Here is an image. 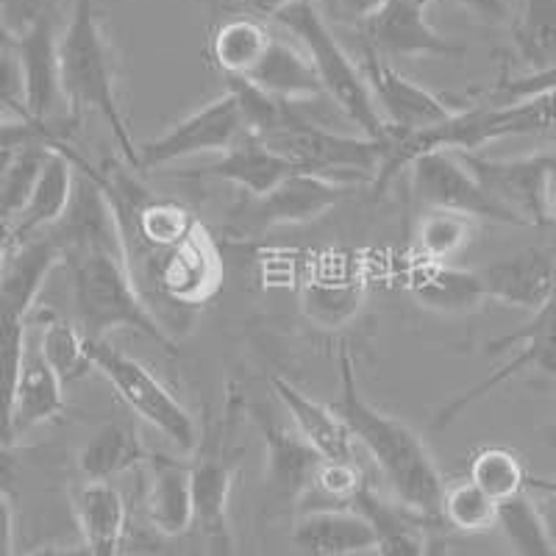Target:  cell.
Segmentation results:
<instances>
[{"label":"cell","mask_w":556,"mask_h":556,"mask_svg":"<svg viewBox=\"0 0 556 556\" xmlns=\"http://www.w3.org/2000/svg\"><path fill=\"white\" fill-rule=\"evenodd\" d=\"M337 370H340V395H337L334 409L340 412L356 443L376 462L379 473L390 484L392 498L412 513L440 523V501L445 493V481L434 456L426 448L424 437L399 417L376 409L362 395L354 356L348 348H340Z\"/></svg>","instance_id":"obj_1"},{"label":"cell","mask_w":556,"mask_h":556,"mask_svg":"<svg viewBox=\"0 0 556 556\" xmlns=\"http://www.w3.org/2000/svg\"><path fill=\"white\" fill-rule=\"evenodd\" d=\"M228 92H235L240 101L248 131L301 173H315L342 184H359L362 178H376L379 173L384 156L381 139L329 131L306 121L292 103L278 101L240 78H228Z\"/></svg>","instance_id":"obj_2"},{"label":"cell","mask_w":556,"mask_h":556,"mask_svg":"<svg viewBox=\"0 0 556 556\" xmlns=\"http://www.w3.org/2000/svg\"><path fill=\"white\" fill-rule=\"evenodd\" d=\"M59 73L64 103L73 112H96L112 131L128 167L137 170L139 151L131 139L117 96V62L101 28L96 0H76L73 17L59 34Z\"/></svg>","instance_id":"obj_3"},{"label":"cell","mask_w":556,"mask_h":556,"mask_svg":"<svg viewBox=\"0 0 556 556\" xmlns=\"http://www.w3.org/2000/svg\"><path fill=\"white\" fill-rule=\"evenodd\" d=\"M62 265L70 270L78 329L89 340H106L112 331L128 329L176 354V342L146 304V295L139 292L128 256L98 251L70 256Z\"/></svg>","instance_id":"obj_4"},{"label":"cell","mask_w":556,"mask_h":556,"mask_svg":"<svg viewBox=\"0 0 556 556\" xmlns=\"http://www.w3.org/2000/svg\"><path fill=\"white\" fill-rule=\"evenodd\" d=\"M240 412V392L231 390L223 415H208L203 420L198 445L190 456L192 531L201 540V551L206 556H231L228 504L242 454L235 443Z\"/></svg>","instance_id":"obj_5"},{"label":"cell","mask_w":556,"mask_h":556,"mask_svg":"<svg viewBox=\"0 0 556 556\" xmlns=\"http://www.w3.org/2000/svg\"><path fill=\"white\" fill-rule=\"evenodd\" d=\"M273 20L281 23L290 34H295L301 48L309 53L312 64H315L326 96L337 103V109L345 114L348 121L354 123L365 137L384 142L390 137V126L376 106L365 73H362V67H356L354 59L342 51L334 31L323 20L320 9H315L312 0H298Z\"/></svg>","instance_id":"obj_6"},{"label":"cell","mask_w":556,"mask_h":556,"mask_svg":"<svg viewBox=\"0 0 556 556\" xmlns=\"http://www.w3.org/2000/svg\"><path fill=\"white\" fill-rule=\"evenodd\" d=\"M87 351L98 374L112 384L117 399L139 420H146L159 434H165L176 448L190 451V454L195 451L198 434H201L195 417L142 362L117 351L109 340H89L87 337Z\"/></svg>","instance_id":"obj_7"},{"label":"cell","mask_w":556,"mask_h":556,"mask_svg":"<svg viewBox=\"0 0 556 556\" xmlns=\"http://www.w3.org/2000/svg\"><path fill=\"white\" fill-rule=\"evenodd\" d=\"M509 348H515L513 359L495 367L493 374L484 376L479 384L468 387V390L459 392L456 399H451L448 404L434 412L431 431H443L454 426L470 406L484 401L486 395H493L501 384L513 381L515 376L526 374V370H538V374L556 379V287L548 301L538 312H531V320L526 323L523 329L509 331V334L486 342V354H501V351H509Z\"/></svg>","instance_id":"obj_8"},{"label":"cell","mask_w":556,"mask_h":556,"mask_svg":"<svg viewBox=\"0 0 556 556\" xmlns=\"http://www.w3.org/2000/svg\"><path fill=\"white\" fill-rule=\"evenodd\" d=\"M354 184H342L334 178L315 176V173H292L267 195H242L231 208L228 228L237 237H262L278 226H301L323 217L326 212L351 195Z\"/></svg>","instance_id":"obj_9"},{"label":"cell","mask_w":556,"mask_h":556,"mask_svg":"<svg viewBox=\"0 0 556 556\" xmlns=\"http://www.w3.org/2000/svg\"><path fill=\"white\" fill-rule=\"evenodd\" d=\"M248 134L245 114L235 92H223L206 106L195 109L184 121L159 134L156 139H148L139 151L137 170H153V167L173 165L178 159L198 156V153H226Z\"/></svg>","instance_id":"obj_10"},{"label":"cell","mask_w":556,"mask_h":556,"mask_svg":"<svg viewBox=\"0 0 556 556\" xmlns=\"http://www.w3.org/2000/svg\"><path fill=\"white\" fill-rule=\"evenodd\" d=\"M253 426L260 429L265 443V490L267 501L281 509L298 513V506L309 493L312 479L320 468L323 456L306 443L301 431L287 429L265 404H248Z\"/></svg>","instance_id":"obj_11"},{"label":"cell","mask_w":556,"mask_h":556,"mask_svg":"<svg viewBox=\"0 0 556 556\" xmlns=\"http://www.w3.org/2000/svg\"><path fill=\"white\" fill-rule=\"evenodd\" d=\"M148 278L167 301L184 309H198L223 287L220 251L208 231L195 226L181 242L153 253V260L148 262Z\"/></svg>","instance_id":"obj_12"},{"label":"cell","mask_w":556,"mask_h":556,"mask_svg":"<svg viewBox=\"0 0 556 556\" xmlns=\"http://www.w3.org/2000/svg\"><path fill=\"white\" fill-rule=\"evenodd\" d=\"M409 170L412 192L426 208L515 226L513 217L486 195L484 187L476 181V176L468 170V165L462 162L456 151L424 153V156H417L412 162Z\"/></svg>","instance_id":"obj_13"},{"label":"cell","mask_w":556,"mask_h":556,"mask_svg":"<svg viewBox=\"0 0 556 556\" xmlns=\"http://www.w3.org/2000/svg\"><path fill=\"white\" fill-rule=\"evenodd\" d=\"M484 192L513 217L515 226H545L543 190L556 156L534 153L523 159H486L476 151H456Z\"/></svg>","instance_id":"obj_14"},{"label":"cell","mask_w":556,"mask_h":556,"mask_svg":"<svg viewBox=\"0 0 556 556\" xmlns=\"http://www.w3.org/2000/svg\"><path fill=\"white\" fill-rule=\"evenodd\" d=\"M434 0H387L374 17L362 23L367 51L381 59H420V56H462L465 48L451 42L429 26L426 9Z\"/></svg>","instance_id":"obj_15"},{"label":"cell","mask_w":556,"mask_h":556,"mask_svg":"<svg viewBox=\"0 0 556 556\" xmlns=\"http://www.w3.org/2000/svg\"><path fill=\"white\" fill-rule=\"evenodd\" d=\"M362 73H365L367 87L374 92V101L379 106L381 117H384V123L392 131H429V128L454 121L456 114H459V109H454L440 96H434V92H429L417 81L406 78L404 73H399L387 59L376 56V53L367 51Z\"/></svg>","instance_id":"obj_16"},{"label":"cell","mask_w":556,"mask_h":556,"mask_svg":"<svg viewBox=\"0 0 556 556\" xmlns=\"http://www.w3.org/2000/svg\"><path fill=\"white\" fill-rule=\"evenodd\" d=\"M17 62L26 89V109L34 123L51 126V117L64 103L62 73H59V34L53 9L39 14L31 26L17 34Z\"/></svg>","instance_id":"obj_17"},{"label":"cell","mask_w":556,"mask_h":556,"mask_svg":"<svg viewBox=\"0 0 556 556\" xmlns=\"http://www.w3.org/2000/svg\"><path fill=\"white\" fill-rule=\"evenodd\" d=\"M484 295L515 309L538 312L556 287V248H523L479 270Z\"/></svg>","instance_id":"obj_18"},{"label":"cell","mask_w":556,"mask_h":556,"mask_svg":"<svg viewBox=\"0 0 556 556\" xmlns=\"http://www.w3.org/2000/svg\"><path fill=\"white\" fill-rule=\"evenodd\" d=\"M146 520L159 538L178 540L192 531L190 459L151 454L146 462Z\"/></svg>","instance_id":"obj_19"},{"label":"cell","mask_w":556,"mask_h":556,"mask_svg":"<svg viewBox=\"0 0 556 556\" xmlns=\"http://www.w3.org/2000/svg\"><path fill=\"white\" fill-rule=\"evenodd\" d=\"M270 387L273 395L290 412L292 424L301 431V437L323 459L356 462V440L334 406L315 401L285 376H270Z\"/></svg>","instance_id":"obj_20"},{"label":"cell","mask_w":556,"mask_h":556,"mask_svg":"<svg viewBox=\"0 0 556 556\" xmlns=\"http://www.w3.org/2000/svg\"><path fill=\"white\" fill-rule=\"evenodd\" d=\"M73 190H76L73 151L64 142H56L48 159H45L37 181H34L26 206L20 208V215L12 220L17 240H28V237L51 231L67 212L70 201H73Z\"/></svg>","instance_id":"obj_21"},{"label":"cell","mask_w":556,"mask_h":556,"mask_svg":"<svg viewBox=\"0 0 556 556\" xmlns=\"http://www.w3.org/2000/svg\"><path fill=\"white\" fill-rule=\"evenodd\" d=\"M292 545L304 556H362L376 551V531L356 509H317L298 515Z\"/></svg>","instance_id":"obj_22"},{"label":"cell","mask_w":556,"mask_h":556,"mask_svg":"<svg viewBox=\"0 0 556 556\" xmlns=\"http://www.w3.org/2000/svg\"><path fill=\"white\" fill-rule=\"evenodd\" d=\"M73 513L92 556H123L128 538V506L112 481H84L73 493Z\"/></svg>","instance_id":"obj_23"},{"label":"cell","mask_w":556,"mask_h":556,"mask_svg":"<svg viewBox=\"0 0 556 556\" xmlns=\"http://www.w3.org/2000/svg\"><path fill=\"white\" fill-rule=\"evenodd\" d=\"M354 509L374 526L376 556H426L434 520L412 513L395 498H381L370 484L356 495Z\"/></svg>","instance_id":"obj_24"},{"label":"cell","mask_w":556,"mask_h":556,"mask_svg":"<svg viewBox=\"0 0 556 556\" xmlns=\"http://www.w3.org/2000/svg\"><path fill=\"white\" fill-rule=\"evenodd\" d=\"M292 173H301L292 167L285 156H278L273 148H267L260 137H253L251 131L237 142L231 151L220 153L215 165L195 170L192 176L198 178H217V181L235 184L245 195H267L276 190L278 184L290 178Z\"/></svg>","instance_id":"obj_25"},{"label":"cell","mask_w":556,"mask_h":556,"mask_svg":"<svg viewBox=\"0 0 556 556\" xmlns=\"http://www.w3.org/2000/svg\"><path fill=\"white\" fill-rule=\"evenodd\" d=\"M240 81H248L251 87L262 89V92L278 98V101L292 103V106L326 96L309 53L278 37H273L265 59L256 64L251 76L240 78Z\"/></svg>","instance_id":"obj_26"},{"label":"cell","mask_w":556,"mask_h":556,"mask_svg":"<svg viewBox=\"0 0 556 556\" xmlns=\"http://www.w3.org/2000/svg\"><path fill=\"white\" fill-rule=\"evenodd\" d=\"M406 287L420 306L440 315H468L484 301L479 270H462L454 265L417 260L406 276Z\"/></svg>","instance_id":"obj_27"},{"label":"cell","mask_w":556,"mask_h":556,"mask_svg":"<svg viewBox=\"0 0 556 556\" xmlns=\"http://www.w3.org/2000/svg\"><path fill=\"white\" fill-rule=\"evenodd\" d=\"M64 409V381L53 374L39 348L28 342L23 370H20L17 390H14L12 424L14 437L26 434L37 426L56 420Z\"/></svg>","instance_id":"obj_28"},{"label":"cell","mask_w":556,"mask_h":556,"mask_svg":"<svg viewBox=\"0 0 556 556\" xmlns=\"http://www.w3.org/2000/svg\"><path fill=\"white\" fill-rule=\"evenodd\" d=\"M151 454L131 424H106L78 451V473L84 481H112L134 468H146Z\"/></svg>","instance_id":"obj_29"},{"label":"cell","mask_w":556,"mask_h":556,"mask_svg":"<svg viewBox=\"0 0 556 556\" xmlns=\"http://www.w3.org/2000/svg\"><path fill=\"white\" fill-rule=\"evenodd\" d=\"M273 34L253 17L226 20L212 37V62L226 78H248L265 59Z\"/></svg>","instance_id":"obj_30"},{"label":"cell","mask_w":556,"mask_h":556,"mask_svg":"<svg viewBox=\"0 0 556 556\" xmlns=\"http://www.w3.org/2000/svg\"><path fill=\"white\" fill-rule=\"evenodd\" d=\"M39 354L53 367V374L67 384L87 379L96 365L87 351V334L78 329V323L45 312L39 320Z\"/></svg>","instance_id":"obj_31"},{"label":"cell","mask_w":556,"mask_h":556,"mask_svg":"<svg viewBox=\"0 0 556 556\" xmlns=\"http://www.w3.org/2000/svg\"><path fill=\"white\" fill-rule=\"evenodd\" d=\"M362 298H365V290L356 278L320 276L306 285L301 295V309L317 329L337 331L359 315Z\"/></svg>","instance_id":"obj_32"},{"label":"cell","mask_w":556,"mask_h":556,"mask_svg":"<svg viewBox=\"0 0 556 556\" xmlns=\"http://www.w3.org/2000/svg\"><path fill=\"white\" fill-rule=\"evenodd\" d=\"M529 476L518 451L506 445H484L470 456L468 479L498 506L529 493Z\"/></svg>","instance_id":"obj_33"},{"label":"cell","mask_w":556,"mask_h":556,"mask_svg":"<svg viewBox=\"0 0 556 556\" xmlns=\"http://www.w3.org/2000/svg\"><path fill=\"white\" fill-rule=\"evenodd\" d=\"M476 223L479 220H473V217L429 208L415 231L417 260L451 265V260L462 256L473 242Z\"/></svg>","instance_id":"obj_34"},{"label":"cell","mask_w":556,"mask_h":556,"mask_svg":"<svg viewBox=\"0 0 556 556\" xmlns=\"http://www.w3.org/2000/svg\"><path fill=\"white\" fill-rule=\"evenodd\" d=\"M440 526L456 534H486L498 529V504L470 479L454 481L440 501Z\"/></svg>","instance_id":"obj_35"},{"label":"cell","mask_w":556,"mask_h":556,"mask_svg":"<svg viewBox=\"0 0 556 556\" xmlns=\"http://www.w3.org/2000/svg\"><path fill=\"white\" fill-rule=\"evenodd\" d=\"M367 486L359 459H323L312 479L309 493L304 495L298 515L317 513V509H354L356 495Z\"/></svg>","instance_id":"obj_36"},{"label":"cell","mask_w":556,"mask_h":556,"mask_svg":"<svg viewBox=\"0 0 556 556\" xmlns=\"http://www.w3.org/2000/svg\"><path fill=\"white\" fill-rule=\"evenodd\" d=\"M498 529L504 531L506 543L515 556H556L545 520L531 493L518 495L498 506Z\"/></svg>","instance_id":"obj_37"},{"label":"cell","mask_w":556,"mask_h":556,"mask_svg":"<svg viewBox=\"0 0 556 556\" xmlns=\"http://www.w3.org/2000/svg\"><path fill=\"white\" fill-rule=\"evenodd\" d=\"M515 31L518 51L531 73L556 64V0H523Z\"/></svg>","instance_id":"obj_38"},{"label":"cell","mask_w":556,"mask_h":556,"mask_svg":"<svg viewBox=\"0 0 556 556\" xmlns=\"http://www.w3.org/2000/svg\"><path fill=\"white\" fill-rule=\"evenodd\" d=\"M31 121L26 109V89L17 53L0 51V123Z\"/></svg>","instance_id":"obj_39"},{"label":"cell","mask_w":556,"mask_h":556,"mask_svg":"<svg viewBox=\"0 0 556 556\" xmlns=\"http://www.w3.org/2000/svg\"><path fill=\"white\" fill-rule=\"evenodd\" d=\"M556 87V64L551 67L538 70V73H529L523 78H509V81L501 84L495 89V96L501 98L498 103H509V101H520V98H529V96H538V92H545V89H554Z\"/></svg>","instance_id":"obj_40"},{"label":"cell","mask_w":556,"mask_h":556,"mask_svg":"<svg viewBox=\"0 0 556 556\" xmlns=\"http://www.w3.org/2000/svg\"><path fill=\"white\" fill-rule=\"evenodd\" d=\"M53 9V0H0V17L7 20L14 34H20L42 12Z\"/></svg>","instance_id":"obj_41"},{"label":"cell","mask_w":556,"mask_h":556,"mask_svg":"<svg viewBox=\"0 0 556 556\" xmlns=\"http://www.w3.org/2000/svg\"><path fill=\"white\" fill-rule=\"evenodd\" d=\"M529 493H538L540 501H534L545 520V529H548L551 540H554L556 548V476L554 479H538V476H529Z\"/></svg>","instance_id":"obj_42"},{"label":"cell","mask_w":556,"mask_h":556,"mask_svg":"<svg viewBox=\"0 0 556 556\" xmlns=\"http://www.w3.org/2000/svg\"><path fill=\"white\" fill-rule=\"evenodd\" d=\"M14 495L0 490V556H14Z\"/></svg>","instance_id":"obj_43"},{"label":"cell","mask_w":556,"mask_h":556,"mask_svg":"<svg viewBox=\"0 0 556 556\" xmlns=\"http://www.w3.org/2000/svg\"><path fill=\"white\" fill-rule=\"evenodd\" d=\"M20 479V462L14 445H0V490L14 495Z\"/></svg>","instance_id":"obj_44"},{"label":"cell","mask_w":556,"mask_h":556,"mask_svg":"<svg viewBox=\"0 0 556 556\" xmlns=\"http://www.w3.org/2000/svg\"><path fill=\"white\" fill-rule=\"evenodd\" d=\"M459 3L473 14H479V17L490 20V23H501V20L509 17V9H506L504 0H459Z\"/></svg>","instance_id":"obj_45"},{"label":"cell","mask_w":556,"mask_h":556,"mask_svg":"<svg viewBox=\"0 0 556 556\" xmlns=\"http://www.w3.org/2000/svg\"><path fill=\"white\" fill-rule=\"evenodd\" d=\"M384 3H387V0H340L342 12H345L351 20H356L359 26L374 17V14L379 12Z\"/></svg>","instance_id":"obj_46"},{"label":"cell","mask_w":556,"mask_h":556,"mask_svg":"<svg viewBox=\"0 0 556 556\" xmlns=\"http://www.w3.org/2000/svg\"><path fill=\"white\" fill-rule=\"evenodd\" d=\"M17 235H14V226L12 220H7V217H0V270H3V265H7L9 253L14 251V245H17Z\"/></svg>","instance_id":"obj_47"},{"label":"cell","mask_w":556,"mask_h":556,"mask_svg":"<svg viewBox=\"0 0 556 556\" xmlns=\"http://www.w3.org/2000/svg\"><path fill=\"white\" fill-rule=\"evenodd\" d=\"M543 208H545V220H556V162L548 170V178H545Z\"/></svg>","instance_id":"obj_48"},{"label":"cell","mask_w":556,"mask_h":556,"mask_svg":"<svg viewBox=\"0 0 556 556\" xmlns=\"http://www.w3.org/2000/svg\"><path fill=\"white\" fill-rule=\"evenodd\" d=\"M248 9L256 14H267V17H276L278 12H285L287 7L298 3V0H245Z\"/></svg>","instance_id":"obj_49"},{"label":"cell","mask_w":556,"mask_h":556,"mask_svg":"<svg viewBox=\"0 0 556 556\" xmlns=\"http://www.w3.org/2000/svg\"><path fill=\"white\" fill-rule=\"evenodd\" d=\"M26 556H92L87 545H42V548L31 551Z\"/></svg>","instance_id":"obj_50"},{"label":"cell","mask_w":556,"mask_h":556,"mask_svg":"<svg viewBox=\"0 0 556 556\" xmlns=\"http://www.w3.org/2000/svg\"><path fill=\"white\" fill-rule=\"evenodd\" d=\"M14 48H17V34L7 20L0 17V51H14Z\"/></svg>","instance_id":"obj_51"},{"label":"cell","mask_w":556,"mask_h":556,"mask_svg":"<svg viewBox=\"0 0 556 556\" xmlns=\"http://www.w3.org/2000/svg\"><path fill=\"white\" fill-rule=\"evenodd\" d=\"M545 440H548L551 445H556V424H551L548 429H545Z\"/></svg>","instance_id":"obj_52"},{"label":"cell","mask_w":556,"mask_h":556,"mask_svg":"<svg viewBox=\"0 0 556 556\" xmlns=\"http://www.w3.org/2000/svg\"><path fill=\"white\" fill-rule=\"evenodd\" d=\"M362 556H376V551H370V554H362Z\"/></svg>","instance_id":"obj_53"}]
</instances>
